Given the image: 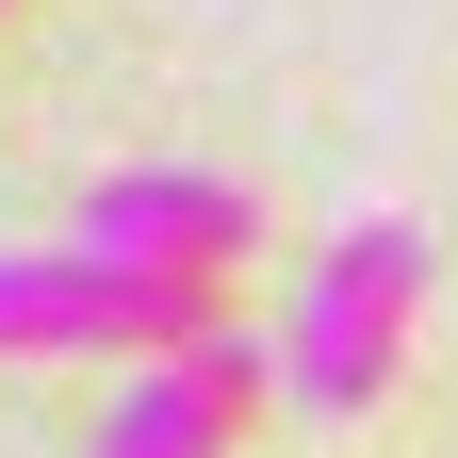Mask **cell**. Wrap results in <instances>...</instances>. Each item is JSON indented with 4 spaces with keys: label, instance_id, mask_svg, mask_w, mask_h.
Returning a JSON list of instances; mask_svg holds the SVG:
<instances>
[{
    "label": "cell",
    "instance_id": "6da1fadb",
    "mask_svg": "<svg viewBox=\"0 0 458 458\" xmlns=\"http://www.w3.org/2000/svg\"><path fill=\"white\" fill-rule=\"evenodd\" d=\"M410 311H426V229L410 213L327 229L311 278H295V327H278V410L295 426H360L393 393V360H410Z\"/></svg>",
    "mask_w": 458,
    "mask_h": 458
},
{
    "label": "cell",
    "instance_id": "7a4b0ae2",
    "mask_svg": "<svg viewBox=\"0 0 458 458\" xmlns=\"http://www.w3.org/2000/svg\"><path fill=\"white\" fill-rule=\"evenodd\" d=\"M213 344V278H148V262H98V246H49V262H0V360H197Z\"/></svg>",
    "mask_w": 458,
    "mask_h": 458
},
{
    "label": "cell",
    "instance_id": "3957f363",
    "mask_svg": "<svg viewBox=\"0 0 458 458\" xmlns=\"http://www.w3.org/2000/svg\"><path fill=\"white\" fill-rule=\"evenodd\" d=\"M66 246L148 262V278H229V262L262 246V213H246V181H213V164H114V181L82 197Z\"/></svg>",
    "mask_w": 458,
    "mask_h": 458
},
{
    "label": "cell",
    "instance_id": "277c9868",
    "mask_svg": "<svg viewBox=\"0 0 458 458\" xmlns=\"http://www.w3.org/2000/svg\"><path fill=\"white\" fill-rule=\"evenodd\" d=\"M262 393H278V344H246V327H213L197 360H148L131 393H114L82 458H229V426H246Z\"/></svg>",
    "mask_w": 458,
    "mask_h": 458
}]
</instances>
